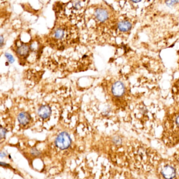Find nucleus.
Listing matches in <instances>:
<instances>
[{
    "instance_id": "1",
    "label": "nucleus",
    "mask_w": 179,
    "mask_h": 179,
    "mask_svg": "<svg viewBox=\"0 0 179 179\" xmlns=\"http://www.w3.org/2000/svg\"><path fill=\"white\" fill-rule=\"evenodd\" d=\"M160 173L164 179H174L177 175L175 167L169 162L162 163L160 167Z\"/></svg>"
},
{
    "instance_id": "2",
    "label": "nucleus",
    "mask_w": 179,
    "mask_h": 179,
    "mask_svg": "<svg viewBox=\"0 0 179 179\" xmlns=\"http://www.w3.org/2000/svg\"><path fill=\"white\" fill-rule=\"evenodd\" d=\"M55 144L61 150L66 149L71 144V139L69 135L66 132H62L56 138Z\"/></svg>"
},
{
    "instance_id": "3",
    "label": "nucleus",
    "mask_w": 179,
    "mask_h": 179,
    "mask_svg": "<svg viewBox=\"0 0 179 179\" xmlns=\"http://www.w3.org/2000/svg\"><path fill=\"white\" fill-rule=\"evenodd\" d=\"M112 93L114 96L120 97L125 93V86L121 81H117L112 87Z\"/></svg>"
},
{
    "instance_id": "4",
    "label": "nucleus",
    "mask_w": 179,
    "mask_h": 179,
    "mask_svg": "<svg viewBox=\"0 0 179 179\" xmlns=\"http://www.w3.org/2000/svg\"><path fill=\"white\" fill-rule=\"evenodd\" d=\"M51 114V108L47 105L42 106L38 110V115L43 119L48 118Z\"/></svg>"
},
{
    "instance_id": "5",
    "label": "nucleus",
    "mask_w": 179,
    "mask_h": 179,
    "mask_svg": "<svg viewBox=\"0 0 179 179\" xmlns=\"http://www.w3.org/2000/svg\"><path fill=\"white\" fill-rule=\"evenodd\" d=\"M95 16L97 20L103 22L108 19V12L103 9H98L95 11Z\"/></svg>"
},
{
    "instance_id": "6",
    "label": "nucleus",
    "mask_w": 179,
    "mask_h": 179,
    "mask_svg": "<svg viewBox=\"0 0 179 179\" xmlns=\"http://www.w3.org/2000/svg\"><path fill=\"white\" fill-rule=\"evenodd\" d=\"M31 117L28 113L22 112L18 116V120L19 123L23 125H25L30 122Z\"/></svg>"
},
{
    "instance_id": "7",
    "label": "nucleus",
    "mask_w": 179,
    "mask_h": 179,
    "mask_svg": "<svg viewBox=\"0 0 179 179\" xmlns=\"http://www.w3.org/2000/svg\"><path fill=\"white\" fill-rule=\"evenodd\" d=\"M119 29L123 32H127L130 30L131 27V24L128 21H123L119 23L118 24Z\"/></svg>"
},
{
    "instance_id": "8",
    "label": "nucleus",
    "mask_w": 179,
    "mask_h": 179,
    "mask_svg": "<svg viewBox=\"0 0 179 179\" xmlns=\"http://www.w3.org/2000/svg\"><path fill=\"white\" fill-rule=\"evenodd\" d=\"M17 53L20 56H24L26 55L29 52V47L25 45H22L21 46L18 47L17 48Z\"/></svg>"
},
{
    "instance_id": "9",
    "label": "nucleus",
    "mask_w": 179,
    "mask_h": 179,
    "mask_svg": "<svg viewBox=\"0 0 179 179\" xmlns=\"http://www.w3.org/2000/svg\"><path fill=\"white\" fill-rule=\"evenodd\" d=\"M175 126L176 127L177 129L175 130H174V133H174V135H177L178 137H179V115L178 116H177V118L175 119Z\"/></svg>"
},
{
    "instance_id": "10",
    "label": "nucleus",
    "mask_w": 179,
    "mask_h": 179,
    "mask_svg": "<svg viewBox=\"0 0 179 179\" xmlns=\"http://www.w3.org/2000/svg\"><path fill=\"white\" fill-rule=\"evenodd\" d=\"M64 35V31L62 29H58L55 33V36L57 39H61Z\"/></svg>"
},
{
    "instance_id": "11",
    "label": "nucleus",
    "mask_w": 179,
    "mask_h": 179,
    "mask_svg": "<svg viewBox=\"0 0 179 179\" xmlns=\"http://www.w3.org/2000/svg\"><path fill=\"white\" fill-rule=\"evenodd\" d=\"M5 56L7 58V59H8V61H10L11 63H14V61H15L14 58V57L12 56V55H11L10 54H9V53H6L5 54Z\"/></svg>"
},
{
    "instance_id": "12",
    "label": "nucleus",
    "mask_w": 179,
    "mask_h": 179,
    "mask_svg": "<svg viewBox=\"0 0 179 179\" xmlns=\"http://www.w3.org/2000/svg\"><path fill=\"white\" fill-rule=\"evenodd\" d=\"M7 131L5 129V128L2 127L1 128V130H0V135H1V139H2L5 137V135Z\"/></svg>"
},
{
    "instance_id": "13",
    "label": "nucleus",
    "mask_w": 179,
    "mask_h": 179,
    "mask_svg": "<svg viewBox=\"0 0 179 179\" xmlns=\"http://www.w3.org/2000/svg\"><path fill=\"white\" fill-rule=\"evenodd\" d=\"M174 156V159L175 160L177 164L179 165V149H178V150L175 152Z\"/></svg>"
},
{
    "instance_id": "14",
    "label": "nucleus",
    "mask_w": 179,
    "mask_h": 179,
    "mask_svg": "<svg viewBox=\"0 0 179 179\" xmlns=\"http://www.w3.org/2000/svg\"><path fill=\"white\" fill-rule=\"evenodd\" d=\"M177 2H178L176 1H167L166 3H167V5L170 6H172V5H174Z\"/></svg>"
},
{
    "instance_id": "15",
    "label": "nucleus",
    "mask_w": 179,
    "mask_h": 179,
    "mask_svg": "<svg viewBox=\"0 0 179 179\" xmlns=\"http://www.w3.org/2000/svg\"><path fill=\"white\" fill-rule=\"evenodd\" d=\"M32 153L34 155H39V152L36 149H33L32 150Z\"/></svg>"
},
{
    "instance_id": "16",
    "label": "nucleus",
    "mask_w": 179,
    "mask_h": 179,
    "mask_svg": "<svg viewBox=\"0 0 179 179\" xmlns=\"http://www.w3.org/2000/svg\"><path fill=\"white\" fill-rule=\"evenodd\" d=\"M3 36H1V38H0V44H1V47H2L3 43Z\"/></svg>"
}]
</instances>
